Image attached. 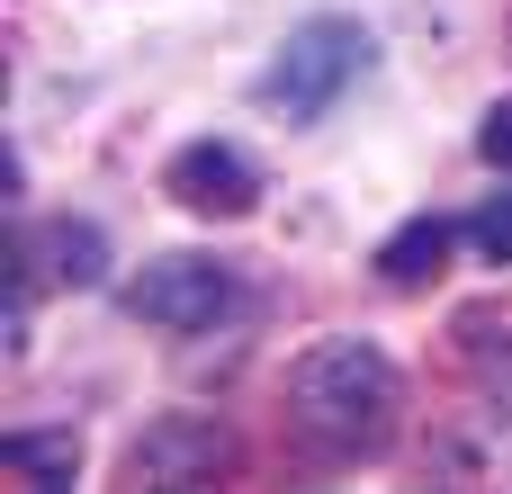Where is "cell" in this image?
<instances>
[{"mask_svg": "<svg viewBox=\"0 0 512 494\" xmlns=\"http://www.w3.org/2000/svg\"><path fill=\"white\" fill-rule=\"evenodd\" d=\"M288 414L297 432L324 450V459H378L396 441V414H405V378L378 342L360 333H324L297 351L288 369Z\"/></svg>", "mask_w": 512, "mask_h": 494, "instance_id": "cell-1", "label": "cell"}, {"mask_svg": "<svg viewBox=\"0 0 512 494\" xmlns=\"http://www.w3.org/2000/svg\"><path fill=\"white\" fill-rule=\"evenodd\" d=\"M360 72H369V27H360V18H342V9L297 18L288 45L270 54V72H261V108H279V117L306 126V117H324Z\"/></svg>", "mask_w": 512, "mask_h": 494, "instance_id": "cell-2", "label": "cell"}, {"mask_svg": "<svg viewBox=\"0 0 512 494\" xmlns=\"http://www.w3.org/2000/svg\"><path fill=\"white\" fill-rule=\"evenodd\" d=\"M126 306H135L144 324H162V333H207V324L234 306V261H216V252H153V261L135 270Z\"/></svg>", "mask_w": 512, "mask_h": 494, "instance_id": "cell-3", "label": "cell"}, {"mask_svg": "<svg viewBox=\"0 0 512 494\" xmlns=\"http://www.w3.org/2000/svg\"><path fill=\"white\" fill-rule=\"evenodd\" d=\"M234 468V432L216 414H153L126 450V477L135 486H207Z\"/></svg>", "mask_w": 512, "mask_h": 494, "instance_id": "cell-4", "label": "cell"}, {"mask_svg": "<svg viewBox=\"0 0 512 494\" xmlns=\"http://www.w3.org/2000/svg\"><path fill=\"white\" fill-rule=\"evenodd\" d=\"M162 189H171L180 207H198V216H252V207H261V162H252L243 144L198 135V144H180V153H171Z\"/></svg>", "mask_w": 512, "mask_h": 494, "instance_id": "cell-5", "label": "cell"}, {"mask_svg": "<svg viewBox=\"0 0 512 494\" xmlns=\"http://www.w3.org/2000/svg\"><path fill=\"white\" fill-rule=\"evenodd\" d=\"M450 243H459L450 216H405V225L378 243V279H387V288H423V279L450 261Z\"/></svg>", "mask_w": 512, "mask_h": 494, "instance_id": "cell-6", "label": "cell"}, {"mask_svg": "<svg viewBox=\"0 0 512 494\" xmlns=\"http://www.w3.org/2000/svg\"><path fill=\"white\" fill-rule=\"evenodd\" d=\"M0 468L36 477V486H72L81 441H72V432H0Z\"/></svg>", "mask_w": 512, "mask_h": 494, "instance_id": "cell-7", "label": "cell"}, {"mask_svg": "<svg viewBox=\"0 0 512 494\" xmlns=\"http://www.w3.org/2000/svg\"><path fill=\"white\" fill-rule=\"evenodd\" d=\"M45 252L63 261L54 279H72V288H90V279H108V243H99V225H54V234H45Z\"/></svg>", "mask_w": 512, "mask_h": 494, "instance_id": "cell-8", "label": "cell"}, {"mask_svg": "<svg viewBox=\"0 0 512 494\" xmlns=\"http://www.w3.org/2000/svg\"><path fill=\"white\" fill-rule=\"evenodd\" d=\"M468 243H477L486 261H512V189H495V198L468 216Z\"/></svg>", "mask_w": 512, "mask_h": 494, "instance_id": "cell-9", "label": "cell"}, {"mask_svg": "<svg viewBox=\"0 0 512 494\" xmlns=\"http://www.w3.org/2000/svg\"><path fill=\"white\" fill-rule=\"evenodd\" d=\"M477 153H486L495 171H512V99H495V108H486V126H477Z\"/></svg>", "mask_w": 512, "mask_h": 494, "instance_id": "cell-10", "label": "cell"}]
</instances>
